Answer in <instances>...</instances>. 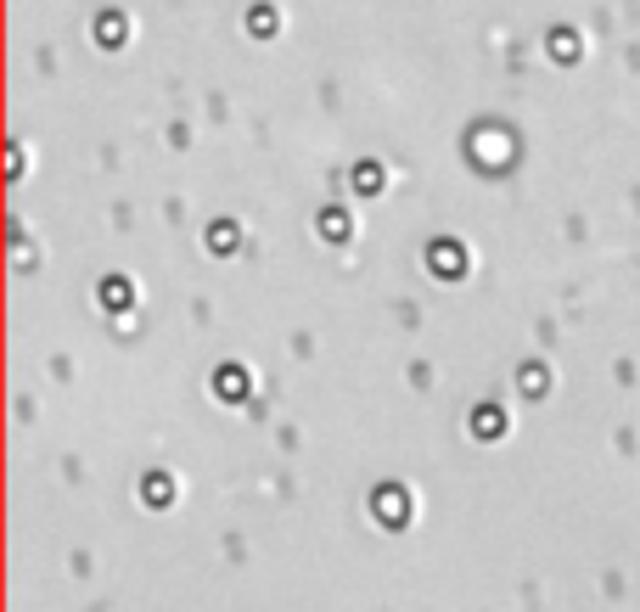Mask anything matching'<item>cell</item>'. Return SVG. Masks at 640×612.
<instances>
[{"label": "cell", "mask_w": 640, "mask_h": 612, "mask_svg": "<svg viewBox=\"0 0 640 612\" xmlns=\"http://www.w3.org/2000/svg\"><path fill=\"white\" fill-rule=\"evenodd\" d=\"M376 180H382L376 169H354V186H360V191H376Z\"/></svg>", "instance_id": "cell-7"}, {"label": "cell", "mask_w": 640, "mask_h": 612, "mask_svg": "<svg viewBox=\"0 0 640 612\" xmlns=\"http://www.w3.org/2000/svg\"><path fill=\"white\" fill-rule=\"evenodd\" d=\"M472 427H478V439H500V432H505V416H500L494 405H483V410L472 416Z\"/></svg>", "instance_id": "cell-2"}, {"label": "cell", "mask_w": 640, "mask_h": 612, "mask_svg": "<svg viewBox=\"0 0 640 612\" xmlns=\"http://www.w3.org/2000/svg\"><path fill=\"white\" fill-rule=\"evenodd\" d=\"M220 393H225V399H242V393H247V371H220Z\"/></svg>", "instance_id": "cell-4"}, {"label": "cell", "mask_w": 640, "mask_h": 612, "mask_svg": "<svg viewBox=\"0 0 640 612\" xmlns=\"http://www.w3.org/2000/svg\"><path fill=\"white\" fill-rule=\"evenodd\" d=\"M208 242H213V253H231V247H236V231H231V225H213Z\"/></svg>", "instance_id": "cell-6"}, {"label": "cell", "mask_w": 640, "mask_h": 612, "mask_svg": "<svg viewBox=\"0 0 640 612\" xmlns=\"http://www.w3.org/2000/svg\"><path fill=\"white\" fill-rule=\"evenodd\" d=\"M376 511H382V522H405V517H410V500H405L399 489H388V495L376 500Z\"/></svg>", "instance_id": "cell-1"}, {"label": "cell", "mask_w": 640, "mask_h": 612, "mask_svg": "<svg viewBox=\"0 0 640 612\" xmlns=\"http://www.w3.org/2000/svg\"><path fill=\"white\" fill-rule=\"evenodd\" d=\"M101 298H107V303H113V309H124V303H130V281H118V276H113V281H107V292H101Z\"/></svg>", "instance_id": "cell-5"}, {"label": "cell", "mask_w": 640, "mask_h": 612, "mask_svg": "<svg viewBox=\"0 0 640 612\" xmlns=\"http://www.w3.org/2000/svg\"><path fill=\"white\" fill-rule=\"evenodd\" d=\"M460 265H466V258H460V247H455V242H449V247H433V270L460 276Z\"/></svg>", "instance_id": "cell-3"}]
</instances>
